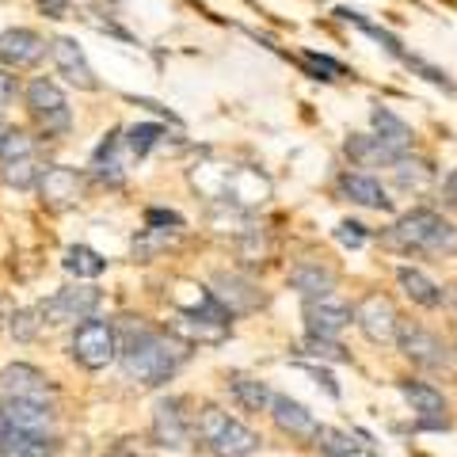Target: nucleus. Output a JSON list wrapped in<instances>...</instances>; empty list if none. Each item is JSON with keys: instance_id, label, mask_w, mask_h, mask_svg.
Masks as SVG:
<instances>
[{"instance_id": "obj_3", "label": "nucleus", "mask_w": 457, "mask_h": 457, "mask_svg": "<svg viewBox=\"0 0 457 457\" xmlns=\"http://www.w3.org/2000/svg\"><path fill=\"white\" fill-rule=\"evenodd\" d=\"M198 438L213 457H252L255 450L263 446V438L248 431L245 423H237L233 416H225L221 408H203L198 411V423H195Z\"/></svg>"}, {"instance_id": "obj_30", "label": "nucleus", "mask_w": 457, "mask_h": 457, "mask_svg": "<svg viewBox=\"0 0 457 457\" xmlns=\"http://www.w3.org/2000/svg\"><path fill=\"white\" fill-rule=\"evenodd\" d=\"M320 446V453L324 457H354L359 450H366L362 442H354L347 431H336V427H320L317 431V438H312Z\"/></svg>"}, {"instance_id": "obj_23", "label": "nucleus", "mask_w": 457, "mask_h": 457, "mask_svg": "<svg viewBox=\"0 0 457 457\" xmlns=\"http://www.w3.org/2000/svg\"><path fill=\"white\" fill-rule=\"evenodd\" d=\"M396 282H400V290H404L411 302L423 305V309H438L442 302H446V290H442L438 282H431V278H427L423 270H416V267H400V270H396Z\"/></svg>"}, {"instance_id": "obj_5", "label": "nucleus", "mask_w": 457, "mask_h": 457, "mask_svg": "<svg viewBox=\"0 0 457 457\" xmlns=\"http://www.w3.org/2000/svg\"><path fill=\"white\" fill-rule=\"evenodd\" d=\"M0 176H4L8 187H16V191H27V187H35V183L42 179V168L38 164V145H35V137L31 134H20V130H8V141H4V149H0Z\"/></svg>"}, {"instance_id": "obj_27", "label": "nucleus", "mask_w": 457, "mask_h": 457, "mask_svg": "<svg viewBox=\"0 0 457 457\" xmlns=\"http://www.w3.org/2000/svg\"><path fill=\"white\" fill-rule=\"evenodd\" d=\"M393 176H396V183L404 191H423L427 183L435 179V171H431V164H427V161H411V156L404 153V156H396V161H393Z\"/></svg>"}, {"instance_id": "obj_13", "label": "nucleus", "mask_w": 457, "mask_h": 457, "mask_svg": "<svg viewBox=\"0 0 457 457\" xmlns=\"http://www.w3.org/2000/svg\"><path fill=\"white\" fill-rule=\"evenodd\" d=\"M210 286H213L210 297L218 302V309L225 312V317H245V312L263 305V294L240 275H213Z\"/></svg>"}, {"instance_id": "obj_11", "label": "nucleus", "mask_w": 457, "mask_h": 457, "mask_svg": "<svg viewBox=\"0 0 457 457\" xmlns=\"http://www.w3.org/2000/svg\"><path fill=\"white\" fill-rule=\"evenodd\" d=\"M396 343H400V351H404V359H411L423 370H442L450 362L446 343H442L435 332L420 328V324H400L396 328Z\"/></svg>"}, {"instance_id": "obj_7", "label": "nucleus", "mask_w": 457, "mask_h": 457, "mask_svg": "<svg viewBox=\"0 0 457 457\" xmlns=\"http://www.w3.org/2000/svg\"><path fill=\"white\" fill-rule=\"evenodd\" d=\"M119 354V336L114 328L104 324V320H80L77 332H73V359L84 366V370H104L114 362Z\"/></svg>"}, {"instance_id": "obj_8", "label": "nucleus", "mask_w": 457, "mask_h": 457, "mask_svg": "<svg viewBox=\"0 0 457 457\" xmlns=\"http://www.w3.org/2000/svg\"><path fill=\"white\" fill-rule=\"evenodd\" d=\"M171 336H176L179 343H221L228 336V317L218 309V302L213 297H206L198 309L191 312H179L176 320H171Z\"/></svg>"}, {"instance_id": "obj_9", "label": "nucleus", "mask_w": 457, "mask_h": 457, "mask_svg": "<svg viewBox=\"0 0 457 457\" xmlns=\"http://www.w3.org/2000/svg\"><path fill=\"white\" fill-rule=\"evenodd\" d=\"M0 400H31V404H54V385L46 374L27 362H12L0 370Z\"/></svg>"}, {"instance_id": "obj_17", "label": "nucleus", "mask_w": 457, "mask_h": 457, "mask_svg": "<svg viewBox=\"0 0 457 457\" xmlns=\"http://www.w3.org/2000/svg\"><path fill=\"white\" fill-rule=\"evenodd\" d=\"M400 393L411 404V411L420 416V427H446V400L435 385H423V381H400Z\"/></svg>"}, {"instance_id": "obj_21", "label": "nucleus", "mask_w": 457, "mask_h": 457, "mask_svg": "<svg viewBox=\"0 0 457 457\" xmlns=\"http://www.w3.org/2000/svg\"><path fill=\"white\" fill-rule=\"evenodd\" d=\"M290 286L305 297V302H320V297H332V290H336V270L305 260L290 270Z\"/></svg>"}, {"instance_id": "obj_25", "label": "nucleus", "mask_w": 457, "mask_h": 457, "mask_svg": "<svg viewBox=\"0 0 457 457\" xmlns=\"http://www.w3.org/2000/svg\"><path fill=\"white\" fill-rule=\"evenodd\" d=\"M374 126H378V141H381V145H389L396 156H404V153H408V145H411V130L396 119L393 111H385V107L374 111Z\"/></svg>"}, {"instance_id": "obj_4", "label": "nucleus", "mask_w": 457, "mask_h": 457, "mask_svg": "<svg viewBox=\"0 0 457 457\" xmlns=\"http://www.w3.org/2000/svg\"><path fill=\"white\" fill-rule=\"evenodd\" d=\"M27 111H31V119L38 122V130L50 134V137H62L69 126H73L65 92L57 88L54 80H46V77H38V80L27 84Z\"/></svg>"}, {"instance_id": "obj_2", "label": "nucleus", "mask_w": 457, "mask_h": 457, "mask_svg": "<svg viewBox=\"0 0 457 457\" xmlns=\"http://www.w3.org/2000/svg\"><path fill=\"white\" fill-rule=\"evenodd\" d=\"M393 248L404 252H453L457 248V228L435 210H411L389 228Z\"/></svg>"}, {"instance_id": "obj_28", "label": "nucleus", "mask_w": 457, "mask_h": 457, "mask_svg": "<svg viewBox=\"0 0 457 457\" xmlns=\"http://www.w3.org/2000/svg\"><path fill=\"white\" fill-rule=\"evenodd\" d=\"M62 263H65L69 275H77V278H99V275L107 270V260H104V255L92 252V248H84V245L69 248Z\"/></svg>"}, {"instance_id": "obj_34", "label": "nucleus", "mask_w": 457, "mask_h": 457, "mask_svg": "<svg viewBox=\"0 0 457 457\" xmlns=\"http://www.w3.org/2000/svg\"><path fill=\"white\" fill-rule=\"evenodd\" d=\"M336 240H339V245H347V248H362V245H366V225L343 221V225L336 228Z\"/></svg>"}, {"instance_id": "obj_32", "label": "nucleus", "mask_w": 457, "mask_h": 457, "mask_svg": "<svg viewBox=\"0 0 457 457\" xmlns=\"http://www.w3.org/2000/svg\"><path fill=\"white\" fill-rule=\"evenodd\" d=\"M161 137H164V130H161V126H153V122H145V126H134L130 137H126V149L137 153V156H145V153H149V149H153Z\"/></svg>"}, {"instance_id": "obj_10", "label": "nucleus", "mask_w": 457, "mask_h": 457, "mask_svg": "<svg viewBox=\"0 0 457 457\" xmlns=\"http://www.w3.org/2000/svg\"><path fill=\"white\" fill-rule=\"evenodd\" d=\"M195 438V427L187 420V411H183V400H161L153 411V442L164 450H187Z\"/></svg>"}, {"instance_id": "obj_38", "label": "nucleus", "mask_w": 457, "mask_h": 457, "mask_svg": "<svg viewBox=\"0 0 457 457\" xmlns=\"http://www.w3.org/2000/svg\"><path fill=\"white\" fill-rule=\"evenodd\" d=\"M65 4H69V0H42V8H50V12H54V16H57V12H62Z\"/></svg>"}, {"instance_id": "obj_31", "label": "nucleus", "mask_w": 457, "mask_h": 457, "mask_svg": "<svg viewBox=\"0 0 457 457\" xmlns=\"http://www.w3.org/2000/svg\"><path fill=\"white\" fill-rule=\"evenodd\" d=\"M302 354H312V359H328V362H347V354L336 339H320V336H305Z\"/></svg>"}, {"instance_id": "obj_39", "label": "nucleus", "mask_w": 457, "mask_h": 457, "mask_svg": "<svg viewBox=\"0 0 457 457\" xmlns=\"http://www.w3.org/2000/svg\"><path fill=\"white\" fill-rule=\"evenodd\" d=\"M4 141H8V130H4V122H0V149H4Z\"/></svg>"}, {"instance_id": "obj_26", "label": "nucleus", "mask_w": 457, "mask_h": 457, "mask_svg": "<svg viewBox=\"0 0 457 457\" xmlns=\"http://www.w3.org/2000/svg\"><path fill=\"white\" fill-rule=\"evenodd\" d=\"M228 389H233L237 404H240V408H248V411H263V408H270V396H275L260 378H245V374L228 381Z\"/></svg>"}, {"instance_id": "obj_6", "label": "nucleus", "mask_w": 457, "mask_h": 457, "mask_svg": "<svg viewBox=\"0 0 457 457\" xmlns=\"http://www.w3.org/2000/svg\"><path fill=\"white\" fill-rule=\"evenodd\" d=\"M96 309H99V290H92V286H65V290H57L54 297H46L38 305V317L42 324L62 328V324L92 320Z\"/></svg>"}, {"instance_id": "obj_35", "label": "nucleus", "mask_w": 457, "mask_h": 457, "mask_svg": "<svg viewBox=\"0 0 457 457\" xmlns=\"http://www.w3.org/2000/svg\"><path fill=\"white\" fill-rule=\"evenodd\" d=\"M12 99H16V80H12L4 69H0V114L12 107Z\"/></svg>"}, {"instance_id": "obj_22", "label": "nucleus", "mask_w": 457, "mask_h": 457, "mask_svg": "<svg viewBox=\"0 0 457 457\" xmlns=\"http://www.w3.org/2000/svg\"><path fill=\"white\" fill-rule=\"evenodd\" d=\"M339 191L347 195L351 203L370 206V210H389V206H393V198L385 195V187H381L374 176H366V171H343Z\"/></svg>"}, {"instance_id": "obj_24", "label": "nucleus", "mask_w": 457, "mask_h": 457, "mask_svg": "<svg viewBox=\"0 0 457 457\" xmlns=\"http://www.w3.org/2000/svg\"><path fill=\"white\" fill-rule=\"evenodd\" d=\"M38 183H42V195H46L50 206H69L80 195V176L73 168H46Z\"/></svg>"}, {"instance_id": "obj_14", "label": "nucleus", "mask_w": 457, "mask_h": 457, "mask_svg": "<svg viewBox=\"0 0 457 457\" xmlns=\"http://www.w3.org/2000/svg\"><path fill=\"white\" fill-rule=\"evenodd\" d=\"M42 54H46V38L27 31V27H12V31L0 35V62H4L8 69L35 65Z\"/></svg>"}, {"instance_id": "obj_15", "label": "nucleus", "mask_w": 457, "mask_h": 457, "mask_svg": "<svg viewBox=\"0 0 457 457\" xmlns=\"http://www.w3.org/2000/svg\"><path fill=\"white\" fill-rule=\"evenodd\" d=\"M0 423L16 431L50 435L54 427V404H31V400H0Z\"/></svg>"}, {"instance_id": "obj_36", "label": "nucleus", "mask_w": 457, "mask_h": 457, "mask_svg": "<svg viewBox=\"0 0 457 457\" xmlns=\"http://www.w3.org/2000/svg\"><path fill=\"white\" fill-rule=\"evenodd\" d=\"M305 62H312L320 69V73H332V77H339L343 73V65L339 62H332V57H320V54H305Z\"/></svg>"}, {"instance_id": "obj_40", "label": "nucleus", "mask_w": 457, "mask_h": 457, "mask_svg": "<svg viewBox=\"0 0 457 457\" xmlns=\"http://www.w3.org/2000/svg\"><path fill=\"white\" fill-rule=\"evenodd\" d=\"M354 457H378V453H370V450H359V453H354Z\"/></svg>"}, {"instance_id": "obj_33", "label": "nucleus", "mask_w": 457, "mask_h": 457, "mask_svg": "<svg viewBox=\"0 0 457 457\" xmlns=\"http://www.w3.org/2000/svg\"><path fill=\"white\" fill-rule=\"evenodd\" d=\"M38 328H42L38 309H20L16 317H12V336L23 339V343H31V339L38 336Z\"/></svg>"}, {"instance_id": "obj_20", "label": "nucleus", "mask_w": 457, "mask_h": 457, "mask_svg": "<svg viewBox=\"0 0 457 457\" xmlns=\"http://www.w3.org/2000/svg\"><path fill=\"white\" fill-rule=\"evenodd\" d=\"M54 453H57L54 435L16 431V427L0 423V457H54Z\"/></svg>"}, {"instance_id": "obj_29", "label": "nucleus", "mask_w": 457, "mask_h": 457, "mask_svg": "<svg viewBox=\"0 0 457 457\" xmlns=\"http://www.w3.org/2000/svg\"><path fill=\"white\" fill-rule=\"evenodd\" d=\"M347 156L354 164H393L396 161V153L389 145H381L378 137H351L347 141Z\"/></svg>"}, {"instance_id": "obj_1", "label": "nucleus", "mask_w": 457, "mask_h": 457, "mask_svg": "<svg viewBox=\"0 0 457 457\" xmlns=\"http://www.w3.org/2000/svg\"><path fill=\"white\" fill-rule=\"evenodd\" d=\"M119 354H122V370L126 378H134L137 385H164L176 370L187 362V343H179L176 336L168 332H156L145 320H134V317H122L119 320Z\"/></svg>"}, {"instance_id": "obj_18", "label": "nucleus", "mask_w": 457, "mask_h": 457, "mask_svg": "<svg viewBox=\"0 0 457 457\" xmlns=\"http://www.w3.org/2000/svg\"><path fill=\"white\" fill-rule=\"evenodd\" d=\"M50 54H54L57 73H62L65 80H73L77 88H96V84H99L96 73H92V65H88V57H84V50L77 46L73 38H54Z\"/></svg>"}, {"instance_id": "obj_37", "label": "nucleus", "mask_w": 457, "mask_h": 457, "mask_svg": "<svg viewBox=\"0 0 457 457\" xmlns=\"http://www.w3.org/2000/svg\"><path fill=\"white\" fill-rule=\"evenodd\" d=\"M442 187H446V198H450V203H457V171H450Z\"/></svg>"}, {"instance_id": "obj_12", "label": "nucleus", "mask_w": 457, "mask_h": 457, "mask_svg": "<svg viewBox=\"0 0 457 457\" xmlns=\"http://www.w3.org/2000/svg\"><path fill=\"white\" fill-rule=\"evenodd\" d=\"M354 324L362 328V336L370 343H393L396 339V328H400V317H396V309L389 297H381V294H370L359 302V309L351 312Z\"/></svg>"}, {"instance_id": "obj_16", "label": "nucleus", "mask_w": 457, "mask_h": 457, "mask_svg": "<svg viewBox=\"0 0 457 457\" xmlns=\"http://www.w3.org/2000/svg\"><path fill=\"white\" fill-rule=\"evenodd\" d=\"M270 416H275L278 431H286L290 438H302V442H312V438H317V431H320L317 416H312L305 404L290 400V396H270Z\"/></svg>"}, {"instance_id": "obj_19", "label": "nucleus", "mask_w": 457, "mask_h": 457, "mask_svg": "<svg viewBox=\"0 0 457 457\" xmlns=\"http://www.w3.org/2000/svg\"><path fill=\"white\" fill-rule=\"evenodd\" d=\"M305 324H309V336H320V339H336L343 328L351 324V309L332 302V297H320V302H305Z\"/></svg>"}]
</instances>
